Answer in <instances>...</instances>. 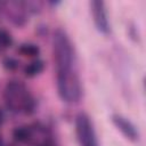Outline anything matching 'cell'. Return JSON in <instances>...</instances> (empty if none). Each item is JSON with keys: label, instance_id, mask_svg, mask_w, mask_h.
I'll list each match as a JSON object with an SVG mask.
<instances>
[{"label": "cell", "instance_id": "6da1fadb", "mask_svg": "<svg viewBox=\"0 0 146 146\" xmlns=\"http://www.w3.org/2000/svg\"><path fill=\"white\" fill-rule=\"evenodd\" d=\"M52 54L59 97L66 103L79 102L82 96V84L76 68V56L71 39L62 29H57L54 33Z\"/></svg>", "mask_w": 146, "mask_h": 146}, {"label": "cell", "instance_id": "7a4b0ae2", "mask_svg": "<svg viewBox=\"0 0 146 146\" xmlns=\"http://www.w3.org/2000/svg\"><path fill=\"white\" fill-rule=\"evenodd\" d=\"M5 102L13 112L31 114L34 111L35 102L26 87L19 81H11L5 89Z\"/></svg>", "mask_w": 146, "mask_h": 146}, {"label": "cell", "instance_id": "3957f363", "mask_svg": "<svg viewBox=\"0 0 146 146\" xmlns=\"http://www.w3.org/2000/svg\"><path fill=\"white\" fill-rule=\"evenodd\" d=\"M75 135L79 146H99L92 121L84 112L75 116Z\"/></svg>", "mask_w": 146, "mask_h": 146}, {"label": "cell", "instance_id": "277c9868", "mask_svg": "<svg viewBox=\"0 0 146 146\" xmlns=\"http://www.w3.org/2000/svg\"><path fill=\"white\" fill-rule=\"evenodd\" d=\"M89 5H90V10L94 17V23L96 29L103 34H108L111 31V26L107 17L105 2L102 0H92L90 1Z\"/></svg>", "mask_w": 146, "mask_h": 146}, {"label": "cell", "instance_id": "5b68a950", "mask_svg": "<svg viewBox=\"0 0 146 146\" xmlns=\"http://www.w3.org/2000/svg\"><path fill=\"white\" fill-rule=\"evenodd\" d=\"M112 121L114 123V125L130 140L135 141L138 139V131L136 129V127L129 121L127 120L124 116L119 115V114H113L112 115Z\"/></svg>", "mask_w": 146, "mask_h": 146}, {"label": "cell", "instance_id": "8992f818", "mask_svg": "<svg viewBox=\"0 0 146 146\" xmlns=\"http://www.w3.org/2000/svg\"><path fill=\"white\" fill-rule=\"evenodd\" d=\"M43 67H44V65H43V62L42 60H40V59L32 60L31 63H29L24 67V74L27 78H33V76L40 74L42 72Z\"/></svg>", "mask_w": 146, "mask_h": 146}, {"label": "cell", "instance_id": "52a82bcc", "mask_svg": "<svg viewBox=\"0 0 146 146\" xmlns=\"http://www.w3.org/2000/svg\"><path fill=\"white\" fill-rule=\"evenodd\" d=\"M32 136V131L29 127H17L13 131V137L18 143H26L30 140Z\"/></svg>", "mask_w": 146, "mask_h": 146}, {"label": "cell", "instance_id": "ba28073f", "mask_svg": "<svg viewBox=\"0 0 146 146\" xmlns=\"http://www.w3.org/2000/svg\"><path fill=\"white\" fill-rule=\"evenodd\" d=\"M17 51L25 57H36L40 52V49L34 43H23L18 47Z\"/></svg>", "mask_w": 146, "mask_h": 146}, {"label": "cell", "instance_id": "9c48e42d", "mask_svg": "<svg viewBox=\"0 0 146 146\" xmlns=\"http://www.w3.org/2000/svg\"><path fill=\"white\" fill-rule=\"evenodd\" d=\"M13 44V38L6 30H0V48L6 49Z\"/></svg>", "mask_w": 146, "mask_h": 146}, {"label": "cell", "instance_id": "30bf717a", "mask_svg": "<svg viewBox=\"0 0 146 146\" xmlns=\"http://www.w3.org/2000/svg\"><path fill=\"white\" fill-rule=\"evenodd\" d=\"M3 65L8 70H15L17 67V62L14 59V58H7L5 62H3Z\"/></svg>", "mask_w": 146, "mask_h": 146}, {"label": "cell", "instance_id": "8fae6325", "mask_svg": "<svg viewBox=\"0 0 146 146\" xmlns=\"http://www.w3.org/2000/svg\"><path fill=\"white\" fill-rule=\"evenodd\" d=\"M38 146H50V145L47 144V143H43V144H40V145H38Z\"/></svg>", "mask_w": 146, "mask_h": 146}, {"label": "cell", "instance_id": "7c38bea8", "mask_svg": "<svg viewBox=\"0 0 146 146\" xmlns=\"http://www.w3.org/2000/svg\"><path fill=\"white\" fill-rule=\"evenodd\" d=\"M1 122H2V113L0 111V124H1Z\"/></svg>", "mask_w": 146, "mask_h": 146}, {"label": "cell", "instance_id": "4fadbf2b", "mask_svg": "<svg viewBox=\"0 0 146 146\" xmlns=\"http://www.w3.org/2000/svg\"><path fill=\"white\" fill-rule=\"evenodd\" d=\"M0 146H1V139H0Z\"/></svg>", "mask_w": 146, "mask_h": 146}]
</instances>
